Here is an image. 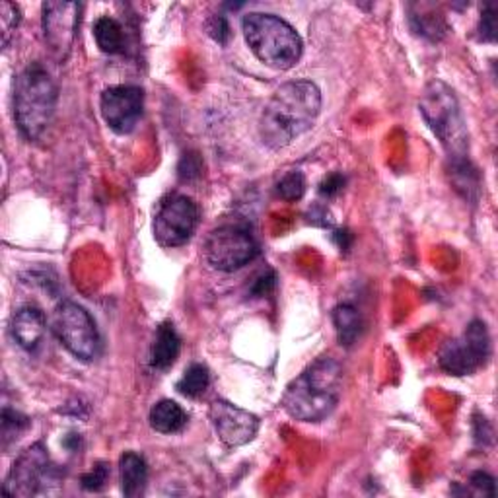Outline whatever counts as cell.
I'll return each instance as SVG.
<instances>
[{
	"label": "cell",
	"instance_id": "33",
	"mask_svg": "<svg viewBox=\"0 0 498 498\" xmlns=\"http://www.w3.org/2000/svg\"><path fill=\"white\" fill-rule=\"evenodd\" d=\"M485 423H486L485 416H475V440H477V442H481V444L491 442V436H493L491 426L486 428V431L483 428Z\"/></svg>",
	"mask_w": 498,
	"mask_h": 498
},
{
	"label": "cell",
	"instance_id": "13",
	"mask_svg": "<svg viewBox=\"0 0 498 498\" xmlns=\"http://www.w3.org/2000/svg\"><path fill=\"white\" fill-rule=\"evenodd\" d=\"M211 423L218 438L230 448H238L251 442L258 436L259 419L253 413L240 409L238 405L224 399H216L211 405Z\"/></svg>",
	"mask_w": 498,
	"mask_h": 498
},
{
	"label": "cell",
	"instance_id": "4",
	"mask_svg": "<svg viewBox=\"0 0 498 498\" xmlns=\"http://www.w3.org/2000/svg\"><path fill=\"white\" fill-rule=\"evenodd\" d=\"M243 36L258 59L267 66L288 71L302 57V39L296 30L275 14L251 13L241 20Z\"/></svg>",
	"mask_w": 498,
	"mask_h": 498
},
{
	"label": "cell",
	"instance_id": "3",
	"mask_svg": "<svg viewBox=\"0 0 498 498\" xmlns=\"http://www.w3.org/2000/svg\"><path fill=\"white\" fill-rule=\"evenodd\" d=\"M59 88L39 63L20 73L14 84V118L18 129L30 141H36L51 125L57 109Z\"/></svg>",
	"mask_w": 498,
	"mask_h": 498
},
{
	"label": "cell",
	"instance_id": "1",
	"mask_svg": "<svg viewBox=\"0 0 498 498\" xmlns=\"http://www.w3.org/2000/svg\"><path fill=\"white\" fill-rule=\"evenodd\" d=\"M321 109V92L314 83L296 80L275 92L263 109L259 135L265 146L281 150L311 129Z\"/></svg>",
	"mask_w": 498,
	"mask_h": 498
},
{
	"label": "cell",
	"instance_id": "19",
	"mask_svg": "<svg viewBox=\"0 0 498 498\" xmlns=\"http://www.w3.org/2000/svg\"><path fill=\"white\" fill-rule=\"evenodd\" d=\"M450 178L454 188L466 197L467 201H475L479 195V173L473 168L469 158H451L450 160Z\"/></svg>",
	"mask_w": 498,
	"mask_h": 498
},
{
	"label": "cell",
	"instance_id": "18",
	"mask_svg": "<svg viewBox=\"0 0 498 498\" xmlns=\"http://www.w3.org/2000/svg\"><path fill=\"white\" fill-rule=\"evenodd\" d=\"M333 323L341 346L351 349V346L356 345L358 339H361L363 318H361V311H358L354 306L339 304L333 311Z\"/></svg>",
	"mask_w": 498,
	"mask_h": 498
},
{
	"label": "cell",
	"instance_id": "35",
	"mask_svg": "<svg viewBox=\"0 0 498 498\" xmlns=\"http://www.w3.org/2000/svg\"><path fill=\"white\" fill-rule=\"evenodd\" d=\"M333 240L337 241V246L341 251H349L351 246H353V234L349 230H339V232H335V236Z\"/></svg>",
	"mask_w": 498,
	"mask_h": 498
},
{
	"label": "cell",
	"instance_id": "26",
	"mask_svg": "<svg viewBox=\"0 0 498 498\" xmlns=\"http://www.w3.org/2000/svg\"><path fill=\"white\" fill-rule=\"evenodd\" d=\"M108 477H109V467L106 466V463H96L94 469L83 475V479H80V483H83V489L84 491L98 493V491L103 489V486H106Z\"/></svg>",
	"mask_w": 498,
	"mask_h": 498
},
{
	"label": "cell",
	"instance_id": "32",
	"mask_svg": "<svg viewBox=\"0 0 498 498\" xmlns=\"http://www.w3.org/2000/svg\"><path fill=\"white\" fill-rule=\"evenodd\" d=\"M310 220H311V224H316V226H331L333 224L331 214H329V211L323 205L311 206Z\"/></svg>",
	"mask_w": 498,
	"mask_h": 498
},
{
	"label": "cell",
	"instance_id": "10",
	"mask_svg": "<svg viewBox=\"0 0 498 498\" xmlns=\"http://www.w3.org/2000/svg\"><path fill=\"white\" fill-rule=\"evenodd\" d=\"M199 226V206L188 195H170L154 218V238L164 248L188 243Z\"/></svg>",
	"mask_w": 498,
	"mask_h": 498
},
{
	"label": "cell",
	"instance_id": "15",
	"mask_svg": "<svg viewBox=\"0 0 498 498\" xmlns=\"http://www.w3.org/2000/svg\"><path fill=\"white\" fill-rule=\"evenodd\" d=\"M119 475H121V493L127 498H138L146 491L148 483V467L143 456L135 451H125L119 459Z\"/></svg>",
	"mask_w": 498,
	"mask_h": 498
},
{
	"label": "cell",
	"instance_id": "5",
	"mask_svg": "<svg viewBox=\"0 0 498 498\" xmlns=\"http://www.w3.org/2000/svg\"><path fill=\"white\" fill-rule=\"evenodd\" d=\"M419 109L426 125L446 148L448 158H466L469 150V135L454 90L442 80H432L423 90Z\"/></svg>",
	"mask_w": 498,
	"mask_h": 498
},
{
	"label": "cell",
	"instance_id": "25",
	"mask_svg": "<svg viewBox=\"0 0 498 498\" xmlns=\"http://www.w3.org/2000/svg\"><path fill=\"white\" fill-rule=\"evenodd\" d=\"M20 24V8L13 3H0V28H3V45L6 48L13 33Z\"/></svg>",
	"mask_w": 498,
	"mask_h": 498
},
{
	"label": "cell",
	"instance_id": "27",
	"mask_svg": "<svg viewBox=\"0 0 498 498\" xmlns=\"http://www.w3.org/2000/svg\"><path fill=\"white\" fill-rule=\"evenodd\" d=\"M496 31H498L496 6L486 4L481 13V20H479V38L486 43H493V41H496Z\"/></svg>",
	"mask_w": 498,
	"mask_h": 498
},
{
	"label": "cell",
	"instance_id": "14",
	"mask_svg": "<svg viewBox=\"0 0 498 498\" xmlns=\"http://www.w3.org/2000/svg\"><path fill=\"white\" fill-rule=\"evenodd\" d=\"M45 329H48V319L45 314L36 306H26L18 310L13 318V335L16 343L26 351L38 349Z\"/></svg>",
	"mask_w": 498,
	"mask_h": 498
},
{
	"label": "cell",
	"instance_id": "7",
	"mask_svg": "<svg viewBox=\"0 0 498 498\" xmlns=\"http://www.w3.org/2000/svg\"><path fill=\"white\" fill-rule=\"evenodd\" d=\"M205 253L216 271L234 273L259 256V243L246 226H220L206 240Z\"/></svg>",
	"mask_w": 498,
	"mask_h": 498
},
{
	"label": "cell",
	"instance_id": "8",
	"mask_svg": "<svg viewBox=\"0 0 498 498\" xmlns=\"http://www.w3.org/2000/svg\"><path fill=\"white\" fill-rule=\"evenodd\" d=\"M491 354V337L481 319H473L466 333L448 341L438 356V364L451 376H469L486 363Z\"/></svg>",
	"mask_w": 498,
	"mask_h": 498
},
{
	"label": "cell",
	"instance_id": "30",
	"mask_svg": "<svg viewBox=\"0 0 498 498\" xmlns=\"http://www.w3.org/2000/svg\"><path fill=\"white\" fill-rule=\"evenodd\" d=\"M208 33L218 41V43H226L230 38V28L228 22L224 16H214L211 22H208Z\"/></svg>",
	"mask_w": 498,
	"mask_h": 498
},
{
	"label": "cell",
	"instance_id": "2",
	"mask_svg": "<svg viewBox=\"0 0 498 498\" xmlns=\"http://www.w3.org/2000/svg\"><path fill=\"white\" fill-rule=\"evenodd\" d=\"M341 388V364L331 356H323L291 381L284 391L283 407L296 421L319 423L337 407Z\"/></svg>",
	"mask_w": 498,
	"mask_h": 498
},
{
	"label": "cell",
	"instance_id": "17",
	"mask_svg": "<svg viewBox=\"0 0 498 498\" xmlns=\"http://www.w3.org/2000/svg\"><path fill=\"white\" fill-rule=\"evenodd\" d=\"M148 421H150V426H153V431L160 434H176L183 431L185 424L189 421V416L176 401L162 399L153 409H150Z\"/></svg>",
	"mask_w": 498,
	"mask_h": 498
},
{
	"label": "cell",
	"instance_id": "20",
	"mask_svg": "<svg viewBox=\"0 0 498 498\" xmlns=\"http://www.w3.org/2000/svg\"><path fill=\"white\" fill-rule=\"evenodd\" d=\"M94 38L98 48L103 53H121L123 45H125V36H123V28L118 20H113L109 16H101L96 24H94Z\"/></svg>",
	"mask_w": 498,
	"mask_h": 498
},
{
	"label": "cell",
	"instance_id": "22",
	"mask_svg": "<svg viewBox=\"0 0 498 498\" xmlns=\"http://www.w3.org/2000/svg\"><path fill=\"white\" fill-rule=\"evenodd\" d=\"M30 426V419L14 409H3V448L6 450L10 444L16 442L20 434Z\"/></svg>",
	"mask_w": 498,
	"mask_h": 498
},
{
	"label": "cell",
	"instance_id": "21",
	"mask_svg": "<svg viewBox=\"0 0 498 498\" xmlns=\"http://www.w3.org/2000/svg\"><path fill=\"white\" fill-rule=\"evenodd\" d=\"M208 384H211V374H208V368L203 364H191L181 380L178 381V391L185 398H199L206 391Z\"/></svg>",
	"mask_w": 498,
	"mask_h": 498
},
{
	"label": "cell",
	"instance_id": "16",
	"mask_svg": "<svg viewBox=\"0 0 498 498\" xmlns=\"http://www.w3.org/2000/svg\"><path fill=\"white\" fill-rule=\"evenodd\" d=\"M181 339L173 323H162L156 329L153 349H150V364L156 370H168L179 354Z\"/></svg>",
	"mask_w": 498,
	"mask_h": 498
},
{
	"label": "cell",
	"instance_id": "23",
	"mask_svg": "<svg viewBox=\"0 0 498 498\" xmlns=\"http://www.w3.org/2000/svg\"><path fill=\"white\" fill-rule=\"evenodd\" d=\"M306 193V178L302 171H291L276 183V195L284 201H300Z\"/></svg>",
	"mask_w": 498,
	"mask_h": 498
},
{
	"label": "cell",
	"instance_id": "9",
	"mask_svg": "<svg viewBox=\"0 0 498 498\" xmlns=\"http://www.w3.org/2000/svg\"><path fill=\"white\" fill-rule=\"evenodd\" d=\"M57 469L51 463L49 451L41 442L31 444L16 458L4 481L3 493L6 496L30 498L39 494L49 483H55Z\"/></svg>",
	"mask_w": 498,
	"mask_h": 498
},
{
	"label": "cell",
	"instance_id": "28",
	"mask_svg": "<svg viewBox=\"0 0 498 498\" xmlns=\"http://www.w3.org/2000/svg\"><path fill=\"white\" fill-rule=\"evenodd\" d=\"M345 176L343 173H329V176L319 183V195L326 197V199H333L345 189Z\"/></svg>",
	"mask_w": 498,
	"mask_h": 498
},
{
	"label": "cell",
	"instance_id": "12",
	"mask_svg": "<svg viewBox=\"0 0 498 498\" xmlns=\"http://www.w3.org/2000/svg\"><path fill=\"white\" fill-rule=\"evenodd\" d=\"M100 108L103 121H106L115 133H131L136 123L143 118L144 92L138 86H111L103 90Z\"/></svg>",
	"mask_w": 498,
	"mask_h": 498
},
{
	"label": "cell",
	"instance_id": "24",
	"mask_svg": "<svg viewBox=\"0 0 498 498\" xmlns=\"http://www.w3.org/2000/svg\"><path fill=\"white\" fill-rule=\"evenodd\" d=\"M411 24H413V30L416 33H421L423 38H428V39H440L446 33V24H444V20L440 18V16H434V14H421V16H411Z\"/></svg>",
	"mask_w": 498,
	"mask_h": 498
},
{
	"label": "cell",
	"instance_id": "31",
	"mask_svg": "<svg viewBox=\"0 0 498 498\" xmlns=\"http://www.w3.org/2000/svg\"><path fill=\"white\" fill-rule=\"evenodd\" d=\"M469 483L475 486V489L481 491L483 494H486V496H494V479L491 477L489 473H483V471L473 473Z\"/></svg>",
	"mask_w": 498,
	"mask_h": 498
},
{
	"label": "cell",
	"instance_id": "34",
	"mask_svg": "<svg viewBox=\"0 0 498 498\" xmlns=\"http://www.w3.org/2000/svg\"><path fill=\"white\" fill-rule=\"evenodd\" d=\"M275 281L276 279H275L273 273L261 276V279L256 283V286H253V294H256V296H265L275 286Z\"/></svg>",
	"mask_w": 498,
	"mask_h": 498
},
{
	"label": "cell",
	"instance_id": "6",
	"mask_svg": "<svg viewBox=\"0 0 498 498\" xmlns=\"http://www.w3.org/2000/svg\"><path fill=\"white\" fill-rule=\"evenodd\" d=\"M53 331L65 349L80 361H96L101 351L100 333L88 311L74 302L57 306L53 316Z\"/></svg>",
	"mask_w": 498,
	"mask_h": 498
},
{
	"label": "cell",
	"instance_id": "29",
	"mask_svg": "<svg viewBox=\"0 0 498 498\" xmlns=\"http://www.w3.org/2000/svg\"><path fill=\"white\" fill-rule=\"evenodd\" d=\"M201 160L197 154H185L181 158V164H179V178L181 179H193L197 176H201Z\"/></svg>",
	"mask_w": 498,
	"mask_h": 498
},
{
	"label": "cell",
	"instance_id": "11",
	"mask_svg": "<svg viewBox=\"0 0 498 498\" xmlns=\"http://www.w3.org/2000/svg\"><path fill=\"white\" fill-rule=\"evenodd\" d=\"M80 20V4L76 3H45L43 4V38L51 55L65 63L71 55Z\"/></svg>",
	"mask_w": 498,
	"mask_h": 498
}]
</instances>
